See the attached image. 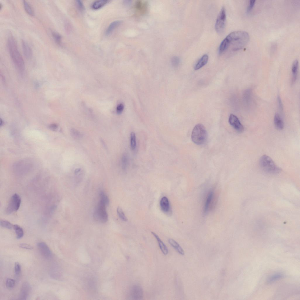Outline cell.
Returning <instances> with one entry per match:
<instances>
[{"mask_svg":"<svg viewBox=\"0 0 300 300\" xmlns=\"http://www.w3.org/2000/svg\"><path fill=\"white\" fill-rule=\"evenodd\" d=\"M249 34L246 32L237 31L230 34L222 42L219 46L221 51L225 53L229 50L233 53L242 48L249 40Z\"/></svg>","mask_w":300,"mask_h":300,"instance_id":"1","label":"cell"},{"mask_svg":"<svg viewBox=\"0 0 300 300\" xmlns=\"http://www.w3.org/2000/svg\"><path fill=\"white\" fill-rule=\"evenodd\" d=\"M7 44L9 52L14 64L20 72H23L25 69L24 61L19 50L16 41L13 36L9 37Z\"/></svg>","mask_w":300,"mask_h":300,"instance_id":"2","label":"cell"},{"mask_svg":"<svg viewBox=\"0 0 300 300\" xmlns=\"http://www.w3.org/2000/svg\"><path fill=\"white\" fill-rule=\"evenodd\" d=\"M192 141L197 145L204 144L207 138V133L206 128L202 124H198L194 128L191 136Z\"/></svg>","mask_w":300,"mask_h":300,"instance_id":"3","label":"cell"},{"mask_svg":"<svg viewBox=\"0 0 300 300\" xmlns=\"http://www.w3.org/2000/svg\"><path fill=\"white\" fill-rule=\"evenodd\" d=\"M259 164L261 168L265 172L270 174L279 173L281 169L269 156L265 155L260 158Z\"/></svg>","mask_w":300,"mask_h":300,"instance_id":"4","label":"cell"},{"mask_svg":"<svg viewBox=\"0 0 300 300\" xmlns=\"http://www.w3.org/2000/svg\"><path fill=\"white\" fill-rule=\"evenodd\" d=\"M106 206L105 203L100 200L96 208L94 217L95 219L100 222L105 223L108 221V215Z\"/></svg>","mask_w":300,"mask_h":300,"instance_id":"5","label":"cell"},{"mask_svg":"<svg viewBox=\"0 0 300 300\" xmlns=\"http://www.w3.org/2000/svg\"><path fill=\"white\" fill-rule=\"evenodd\" d=\"M226 8L223 6L218 14L215 24V29L217 33L221 34L223 32L226 26Z\"/></svg>","mask_w":300,"mask_h":300,"instance_id":"6","label":"cell"},{"mask_svg":"<svg viewBox=\"0 0 300 300\" xmlns=\"http://www.w3.org/2000/svg\"><path fill=\"white\" fill-rule=\"evenodd\" d=\"M21 203V198L17 194H14L12 197L10 202L6 208V213L10 214L16 212L19 209Z\"/></svg>","mask_w":300,"mask_h":300,"instance_id":"7","label":"cell"},{"mask_svg":"<svg viewBox=\"0 0 300 300\" xmlns=\"http://www.w3.org/2000/svg\"><path fill=\"white\" fill-rule=\"evenodd\" d=\"M144 296L143 291L142 288L140 286L134 285L130 288L128 294L129 299L140 300L143 299Z\"/></svg>","mask_w":300,"mask_h":300,"instance_id":"8","label":"cell"},{"mask_svg":"<svg viewBox=\"0 0 300 300\" xmlns=\"http://www.w3.org/2000/svg\"><path fill=\"white\" fill-rule=\"evenodd\" d=\"M32 290L30 284L28 282H24L22 284L19 295V300H26L30 295Z\"/></svg>","mask_w":300,"mask_h":300,"instance_id":"9","label":"cell"},{"mask_svg":"<svg viewBox=\"0 0 300 300\" xmlns=\"http://www.w3.org/2000/svg\"><path fill=\"white\" fill-rule=\"evenodd\" d=\"M37 246L40 253L42 255L47 259H51L53 257V254L51 250L45 243L41 242L38 243Z\"/></svg>","mask_w":300,"mask_h":300,"instance_id":"10","label":"cell"},{"mask_svg":"<svg viewBox=\"0 0 300 300\" xmlns=\"http://www.w3.org/2000/svg\"><path fill=\"white\" fill-rule=\"evenodd\" d=\"M229 122L231 125L238 132L242 133L244 130V127L238 118L233 114H231L229 119Z\"/></svg>","mask_w":300,"mask_h":300,"instance_id":"11","label":"cell"},{"mask_svg":"<svg viewBox=\"0 0 300 300\" xmlns=\"http://www.w3.org/2000/svg\"><path fill=\"white\" fill-rule=\"evenodd\" d=\"M22 46L23 54L27 59H30L32 56V49L28 43L25 41L22 40Z\"/></svg>","mask_w":300,"mask_h":300,"instance_id":"12","label":"cell"},{"mask_svg":"<svg viewBox=\"0 0 300 300\" xmlns=\"http://www.w3.org/2000/svg\"><path fill=\"white\" fill-rule=\"evenodd\" d=\"M274 122L275 127L277 129L281 130L283 129V122L280 115L278 113H276L275 115Z\"/></svg>","mask_w":300,"mask_h":300,"instance_id":"13","label":"cell"},{"mask_svg":"<svg viewBox=\"0 0 300 300\" xmlns=\"http://www.w3.org/2000/svg\"><path fill=\"white\" fill-rule=\"evenodd\" d=\"M160 206L162 211L165 213H168L170 210V207L168 198L164 197H162L160 202Z\"/></svg>","mask_w":300,"mask_h":300,"instance_id":"14","label":"cell"},{"mask_svg":"<svg viewBox=\"0 0 300 300\" xmlns=\"http://www.w3.org/2000/svg\"><path fill=\"white\" fill-rule=\"evenodd\" d=\"M152 233L158 241L159 247L163 254L165 255H168V249L167 246L156 233L153 232H152Z\"/></svg>","mask_w":300,"mask_h":300,"instance_id":"15","label":"cell"},{"mask_svg":"<svg viewBox=\"0 0 300 300\" xmlns=\"http://www.w3.org/2000/svg\"><path fill=\"white\" fill-rule=\"evenodd\" d=\"M208 59V56L207 55L205 54L203 56L195 65L194 69L197 70L204 67L207 63Z\"/></svg>","mask_w":300,"mask_h":300,"instance_id":"16","label":"cell"},{"mask_svg":"<svg viewBox=\"0 0 300 300\" xmlns=\"http://www.w3.org/2000/svg\"><path fill=\"white\" fill-rule=\"evenodd\" d=\"M214 192L213 190H211L209 193L205 203L204 212L205 214H206L208 212L210 206L212 202L214 196Z\"/></svg>","mask_w":300,"mask_h":300,"instance_id":"17","label":"cell"},{"mask_svg":"<svg viewBox=\"0 0 300 300\" xmlns=\"http://www.w3.org/2000/svg\"><path fill=\"white\" fill-rule=\"evenodd\" d=\"M168 242L179 254L182 255H184V250L177 242L173 239H168Z\"/></svg>","mask_w":300,"mask_h":300,"instance_id":"18","label":"cell"},{"mask_svg":"<svg viewBox=\"0 0 300 300\" xmlns=\"http://www.w3.org/2000/svg\"><path fill=\"white\" fill-rule=\"evenodd\" d=\"M299 66V62L296 60L293 63L292 66V83H294L296 81L297 76V71Z\"/></svg>","mask_w":300,"mask_h":300,"instance_id":"19","label":"cell"},{"mask_svg":"<svg viewBox=\"0 0 300 300\" xmlns=\"http://www.w3.org/2000/svg\"><path fill=\"white\" fill-rule=\"evenodd\" d=\"M121 23L120 21H117L111 23L106 30V34L107 35H110L119 25Z\"/></svg>","mask_w":300,"mask_h":300,"instance_id":"20","label":"cell"},{"mask_svg":"<svg viewBox=\"0 0 300 300\" xmlns=\"http://www.w3.org/2000/svg\"><path fill=\"white\" fill-rule=\"evenodd\" d=\"M107 0H100L95 2L92 5V8L94 10L99 9L103 8L108 2Z\"/></svg>","mask_w":300,"mask_h":300,"instance_id":"21","label":"cell"},{"mask_svg":"<svg viewBox=\"0 0 300 300\" xmlns=\"http://www.w3.org/2000/svg\"><path fill=\"white\" fill-rule=\"evenodd\" d=\"M13 228L15 231L17 238L18 239L21 238L23 237L24 234L23 229L17 224L14 225Z\"/></svg>","mask_w":300,"mask_h":300,"instance_id":"22","label":"cell"},{"mask_svg":"<svg viewBox=\"0 0 300 300\" xmlns=\"http://www.w3.org/2000/svg\"><path fill=\"white\" fill-rule=\"evenodd\" d=\"M283 277V275L281 273H277L275 274L272 275L268 279L267 282L269 283H271L282 279Z\"/></svg>","mask_w":300,"mask_h":300,"instance_id":"23","label":"cell"},{"mask_svg":"<svg viewBox=\"0 0 300 300\" xmlns=\"http://www.w3.org/2000/svg\"><path fill=\"white\" fill-rule=\"evenodd\" d=\"M24 8L25 10L29 15L33 16L34 12L31 6L28 2L26 1H23Z\"/></svg>","mask_w":300,"mask_h":300,"instance_id":"24","label":"cell"},{"mask_svg":"<svg viewBox=\"0 0 300 300\" xmlns=\"http://www.w3.org/2000/svg\"><path fill=\"white\" fill-rule=\"evenodd\" d=\"M70 133L71 136L75 139L79 140L82 137L81 133L78 130L74 129H71Z\"/></svg>","mask_w":300,"mask_h":300,"instance_id":"25","label":"cell"},{"mask_svg":"<svg viewBox=\"0 0 300 300\" xmlns=\"http://www.w3.org/2000/svg\"><path fill=\"white\" fill-rule=\"evenodd\" d=\"M100 201L105 203L107 206L109 204V199L107 195L103 191L100 193Z\"/></svg>","mask_w":300,"mask_h":300,"instance_id":"26","label":"cell"},{"mask_svg":"<svg viewBox=\"0 0 300 300\" xmlns=\"http://www.w3.org/2000/svg\"><path fill=\"white\" fill-rule=\"evenodd\" d=\"M53 37L57 44L61 45V43L62 37L58 33L56 32H53L52 33Z\"/></svg>","mask_w":300,"mask_h":300,"instance_id":"27","label":"cell"},{"mask_svg":"<svg viewBox=\"0 0 300 300\" xmlns=\"http://www.w3.org/2000/svg\"><path fill=\"white\" fill-rule=\"evenodd\" d=\"M131 146L132 150H134L136 147V136L135 133L132 132L130 136Z\"/></svg>","mask_w":300,"mask_h":300,"instance_id":"28","label":"cell"},{"mask_svg":"<svg viewBox=\"0 0 300 300\" xmlns=\"http://www.w3.org/2000/svg\"><path fill=\"white\" fill-rule=\"evenodd\" d=\"M1 227L9 229L13 228L14 226L10 222L6 220H1Z\"/></svg>","mask_w":300,"mask_h":300,"instance_id":"29","label":"cell"},{"mask_svg":"<svg viewBox=\"0 0 300 300\" xmlns=\"http://www.w3.org/2000/svg\"><path fill=\"white\" fill-rule=\"evenodd\" d=\"M117 213L118 216L121 219L125 222L128 220V219L125 215L122 210L120 207H118L117 209Z\"/></svg>","mask_w":300,"mask_h":300,"instance_id":"30","label":"cell"},{"mask_svg":"<svg viewBox=\"0 0 300 300\" xmlns=\"http://www.w3.org/2000/svg\"><path fill=\"white\" fill-rule=\"evenodd\" d=\"M14 272L16 276L20 275L21 273V266L19 262H15L14 265Z\"/></svg>","mask_w":300,"mask_h":300,"instance_id":"31","label":"cell"},{"mask_svg":"<svg viewBox=\"0 0 300 300\" xmlns=\"http://www.w3.org/2000/svg\"><path fill=\"white\" fill-rule=\"evenodd\" d=\"M180 59L177 56L173 57L171 60V63L172 65L174 67H177L180 65Z\"/></svg>","mask_w":300,"mask_h":300,"instance_id":"32","label":"cell"},{"mask_svg":"<svg viewBox=\"0 0 300 300\" xmlns=\"http://www.w3.org/2000/svg\"><path fill=\"white\" fill-rule=\"evenodd\" d=\"M15 284V281L14 280L11 279H8L6 282V285L7 287L9 289H12L13 288Z\"/></svg>","mask_w":300,"mask_h":300,"instance_id":"33","label":"cell"},{"mask_svg":"<svg viewBox=\"0 0 300 300\" xmlns=\"http://www.w3.org/2000/svg\"><path fill=\"white\" fill-rule=\"evenodd\" d=\"M136 7L137 9L140 11V12L145 11L146 8V4L145 3H143L142 2H138L136 5Z\"/></svg>","mask_w":300,"mask_h":300,"instance_id":"34","label":"cell"},{"mask_svg":"<svg viewBox=\"0 0 300 300\" xmlns=\"http://www.w3.org/2000/svg\"><path fill=\"white\" fill-rule=\"evenodd\" d=\"M128 158L126 155H123L121 160V164L122 168L123 169H126L128 164Z\"/></svg>","mask_w":300,"mask_h":300,"instance_id":"35","label":"cell"},{"mask_svg":"<svg viewBox=\"0 0 300 300\" xmlns=\"http://www.w3.org/2000/svg\"><path fill=\"white\" fill-rule=\"evenodd\" d=\"M255 0H250V1L246 9V12L247 13H249L252 10L255 5Z\"/></svg>","mask_w":300,"mask_h":300,"instance_id":"36","label":"cell"},{"mask_svg":"<svg viewBox=\"0 0 300 300\" xmlns=\"http://www.w3.org/2000/svg\"><path fill=\"white\" fill-rule=\"evenodd\" d=\"M76 3L77 8L80 11H82L84 10L85 7L82 1H79V0L77 1H76Z\"/></svg>","mask_w":300,"mask_h":300,"instance_id":"37","label":"cell"},{"mask_svg":"<svg viewBox=\"0 0 300 300\" xmlns=\"http://www.w3.org/2000/svg\"><path fill=\"white\" fill-rule=\"evenodd\" d=\"M19 246L21 248L27 249L32 250L33 249V247L32 246L26 244H20Z\"/></svg>","mask_w":300,"mask_h":300,"instance_id":"38","label":"cell"},{"mask_svg":"<svg viewBox=\"0 0 300 300\" xmlns=\"http://www.w3.org/2000/svg\"><path fill=\"white\" fill-rule=\"evenodd\" d=\"M124 109V105L120 104H119L117 106L116 109V111L118 114H121L123 111Z\"/></svg>","mask_w":300,"mask_h":300,"instance_id":"39","label":"cell"},{"mask_svg":"<svg viewBox=\"0 0 300 300\" xmlns=\"http://www.w3.org/2000/svg\"><path fill=\"white\" fill-rule=\"evenodd\" d=\"M58 126L55 124H51L49 126V128L53 131L56 130L58 128Z\"/></svg>","mask_w":300,"mask_h":300,"instance_id":"40","label":"cell"},{"mask_svg":"<svg viewBox=\"0 0 300 300\" xmlns=\"http://www.w3.org/2000/svg\"><path fill=\"white\" fill-rule=\"evenodd\" d=\"M278 103L279 108L281 110H283V105L281 101V99L279 96L278 97Z\"/></svg>","mask_w":300,"mask_h":300,"instance_id":"41","label":"cell"},{"mask_svg":"<svg viewBox=\"0 0 300 300\" xmlns=\"http://www.w3.org/2000/svg\"><path fill=\"white\" fill-rule=\"evenodd\" d=\"M4 124V121H3V120H2L1 119V126L3 125V124Z\"/></svg>","mask_w":300,"mask_h":300,"instance_id":"42","label":"cell"}]
</instances>
